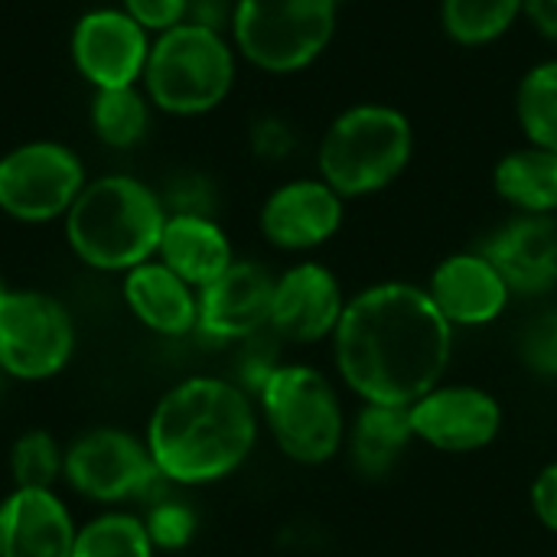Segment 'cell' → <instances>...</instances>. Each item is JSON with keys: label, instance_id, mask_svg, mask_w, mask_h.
<instances>
[{"label": "cell", "instance_id": "4", "mask_svg": "<svg viewBox=\"0 0 557 557\" xmlns=\"http://www.w3.org/2000/svg\"><path fill=\"white\" fill-rule=\"evenodd\" d=\"M258 414L277 450L300 467H323L346 450L349 418L330 375L304 362L274 366L258 385Z\"/></svg>", "mask_w": 557, "mask_h": 557}, {"label": "cell", "instance_id": "7", "mask_svg": "<svg viewBox=\"0 0 557 557\" xmlns=\"http://www.w3.org/2000/svg\"><path fill=\"white\" fill-rule=\"evenodd\" d=\"M336 0H235L232 33L264 72L307 69L333 39Z\"/></svg>", "mask_w": 557, "mask_h": 557}, {"label": "cell", "instance_id": "35", "mask_svg": "<svg viewBox=\"0 0 557 557\" xmlns=\"http://www.w3.org/2000/svg\"><path fill=\"white\" fill-rule=\"evenodd\" d=\"M532 26L545 36L557 42V0H525V10H522Z\"/></svg>", "mask_w": 557, "mask_h": 557}, {"label": "cell", "instance_id": "5", "mask_svg": "<svg viewBox=\"0 0 557 557\" xmlns=\"http://www.w3.org/2000/svg\"><path fill=\"white\" fill-rule=\"evenodd\" d=\"M414 150L408 117L388 104H356L343 111L323 134L317 163L320 180L343 199L372 196L392 186Z\"/></svg>", "mask_w": 557, "mask_h": 557}, {"label": "cell", "instance_id": "11", "mask_svg": "<svg viewBox=\"0 0 557 557\" xmlns=\"http://www.w3.org/2000/svg\"><path fill=\"white\" fill-rule=\"evenodd\" d=\"M411 431L418 444L441 454L486 450L503 431V405L493 392L467 382H441L411 408Z\"/></svg>", "mask_w": 557, "mask_h": 557}, {"label": "cell", "instance_id": "12", "mask_svg": "<svg viewBox=\"0 0 557 557\" xmlns=\"http://www.w3.org/2000/svg\"><path fill=\"white\" fill-rule=\"evenodd\" d=\"M349 297L339 277L320 261H300L274 277L271 320L268 330L287 343L313 346L333 339Z\"/></svg>", "mask_w": 557, "mask_h": 557}, {"label": "cell", "instance_id": "30", "mask_svg": "<svg viewBox=\"0 0 557 557\" xmlns=\"http://www.w3.org/2000/svg\"><path fill=\"white\" fill-rule=\"evenodd\" d=\"M251 147L261 160H287L297 147V134L281 117H261L251 131Z\"/></svg>", "mask_w": 557, "mask_h": 557}, {"label": "cell", "instance_id": "2", "mask_svg": "<svg viewBox=\"0 0 557 557\" xmlns=\"http://www.w3.org/2000/svg\"><path fill=\"white\" fill-rule=\"evenodd\" d=\"M258 424V401L238 382L196 375L157 401L144 441L166 483L209 486L248 463Z\"/></svg>", "mask_w": 557, "mask_h": 557}, {"label": "cell", "instance_id": "24", "mask_svg": "<svg viewBox=\"0 0 557 557\" xmlns=\"http://www.w3.org/2000/svg\"><path fill=\"white\" fill-rule=\"evenodd\" d=\"M144 519L131 512H101L75 532L72 557H153Z\"/></svg>", "mask_w": 557, "mask_h": 557}, {"label": "cell", "instance_id": "13", "mask_svg": "<svg viewBox=\"0 0 557 557\" xmlns=\"http://www.w3.org/2000/svg\"><path fill=\"white\" fill-rule=\"evenodd\" d=\"M274 277L255 261H232L199 290L196 333L212 343H245L268 330Z\"/></svg>", "mask_w": 557, "mask_h": 557}, {"label": "cell", "instance_id": "17", "mask_svg": "<svg viewBox=\"0 0 557 557\" xmlns=\"http://www.w3.org/2000/svg\"><path fill=\"white\" fill-rule=\"evenodd\" d=\"M480 251L519 297H545L557 287L555 215H516L499 225Z\"/></svg>", "mask_w": 557, "mask_h": 557}, {"label": "cell", "instance_id": "8", "mask_svg": "<svg viewBox=\"0 0 557 557\" xmlns=\"http://www.w3.org/2000/svg\"><path fill=\"white\" fill-rule=\"evenodd\" d=\"M75 352L69 310L42 290H7L0 297V372L20 382L59 375Z\"/></svg>", "mask_w": 557, "mask_h": 557}, {"label": "cell", "instance_id": "18", "mask_svg": "<svg viewBox=\"0 0 557 557\" xmlns=\"http://www.w3.org/2000/svg\"><path fill=\"white\" fill-rule=\"evenodd\" d=\"M75 522L52 490H16L0 503V557H72Z\"/></svg>", "mask_w": 557, "mask_h": 557}, {"label": "cell", "instance_id": "10", "mask_svg": "<svg viewBox=\"0 0 557 557\" xmlns=\"http://www.w3.org/2000/svg\"><path fill=\"white\" fill-rule=\"evenodd\" d=\"M82 189V163L62 144H26L0 160V209L20 222L65 215Z\"/></svg>", "mask_w": 557, "mask_h": 557}, {"label": "cell", "instance_id": "33", "mask_svg": "<svg viewBox=\"0 0 557 557\" xmlns=\"http://www.w3.org/2000/svg\"><path fill=\"white\" fill-rule=\"evenodd\" d=\"M170 202L180 215H209L212 212V189L202 176H186L170 189Z\"/></svg>", "mask_w": 557, "mask_h": 557}, {"label": "cell", "instance_id": "27", "mask_svg": "<svg viewBox=\"0 0 557 557\" xmlns=\"http://www.w3.org/2000/svg\"><path fill=\"white\" fill-rule=\"evenodd\" d=\"M65 473V450L49 431H26L10 447V476L16 490H52Z\"/></svg>", "mask_w": 557, "mask_h": 557}, {"label": "cell", "instance_id": "36", "mask_svg": "<svg viewBox=\"0 0 557 557\" xmlns=\"http://www.w3.org/2000/svg\"><path fill=\"white\" fill-rule=\"evenodd\" d=\"M7 290H10V287H7V281H3V277H0V297H3V294H7Z\"/></svg>", "mask_w": 557, "mask_h": 557}, {"label": "cell", "instance_id": "34", "mask_svg": "<svg viewBox=\"0 0 557 557\" xmlns=\"http://www.w3.org/2000/svg\"><path fill=\"white\" fill-rule=\"evenodd\" d=\"M186 23H196V26H209V29H222L225 23H232L235 16V3L228 0H186Z\"/></svg>", "mask_w": 557, "mask_h": 557}, {"label": "cell", "instance_id": "32", "mask_svg": "<svg viewBox=\"0 0 557 557\" xmlns=\"http://www.w3.org/2000/svg\"><path fill=\"white\" fill-rule=\"evenodd\" d=\"M532 512L548 532L557 535V460L542 467L532 480Z\"/></svg>", "mask_w": 557, "mask_h": 557}, {"label": "cell", "instance_id": "29", "mask_svg": "<svg viewBox=\"0 0 557 557\" xmlns=\"http://www.w3.org/2000/svg\"><path fill=\"white\" fill-rule=\"evenodd\" d=\"M519 356L529 372L557 382V310H542L519 336Z\"/></svg>", "mask_w": 557, "mask_h": 557}, {"label": "cell", "instance_id": "26", "mask_svg": "<svg viewBox=\"0 0 557 557\" xmlns=\"http://www.w3.org/2000/svg\"><path fill=\"white\" fill-rule=\"evenodd\" d=\"M91 124L104 144L134 147L147 131V101L134 91V85L98 88L91 104Z\"/></svg>", "mask_w": 557, "mask_h": 557}, {"label": "cell", "instance_id": "25", "mask_svg": "<svg viewBox=\"0 0 557 557\" xmlns=\"http://www.w3.org/2000/svg\"><path fill=\"white\" fill-rule=\"evenodd\" d=\"M516 111L532 147L557 153V62H542L522 78Z\"/></svg>", "mask_w": 557, "mask_h": 557}, {"label": "cell", "instance_id": "6", "mask_svg": "<svg viewBox=\"0 0 557 557\" xmlns=\"http://www.w3.org/2000/svg\"><path fill=\"white\" fill-rule=\"evenodd\" d=\"M147 91L170 114H202L225 101L235 82V55L222 33L180 23L153 42L144 69Z\"/></svg>", "mask_w": 557, "mask_h": 557}, {"label": "cell", "instance_id": "9", "mask_svg": "<svg viewBox=\"0 0 557 557\" xmlns=\"http://www.w3.org/2000/svg\"><path fill=\"white\" fill-rule=\"evenodd\" d=\"M62 480L91 503L144 499L163 480L147 441L117 428H91L65 447Z\"/></svg>", "mask_w": 557, "mask_h": 557}, {"label": "cell", "instance_id": "19", "mask_svg": "<svg viewBox=\"0 0 557 557\" xmlns=\"http://www.w3.org/2000/svg\"><path fill=\"white\" fill-rule=\"evenodd\" d=\"M131 313L160 336H189L199 323V290L173 274L163 261H144L124 277Z\"/></svg>", "mask_w": 557, "mask_h": 557}, {"label": "cell", "instance_id": "3", "mask_svg": "<svg viewBox=\"0 0 557 557\" xmlns=\"http://www.w3.org/2000/svg\"><path fill=\"white\" fill-rule=\"evenodd\" d=\"M166 209L160 196L131 176L88 183L65 212L69 248L98 271H131L160 248Z\"/></svg>", "mask_w": 557, "mask_h": 557}, {"label": "cell", "instance_id": "23", "mask_svg": "<svg viewBox=\"0 0 557 557\" xmlns=\"http://www.w3.org/2000/svg\"><path fill=\"white\" fill-rule=\"evenodd\" d=\"M522 10L525 0H444L441 23L454 42L486 46L499 39L506 29H512Z\"/></svg>", "mask_w": 557, "mask_h": 557}, {"label": "cell", "instance_id": "22", "mask_svg": "<svg viewBox=\"0 0 557 557\" xmlns=\"http://www.w3.org/2000/svg\"><path fill=\"white\" fill-rule=\"evenodd\" d=\"M493 186L503 202L519 215H555L557 212V153L542 147H522L496 163Z\"/></svg>", "mask_w": 557, "mask_h": 557}, {"label": "cell", "instance_id": "31", "mask_svg": "<svg viewBox=\"0 0 557 557\" xmlns=\"http://www.w3.org/2000/svg\"><path fill=\"white\" fill-rule=\"evenodd\" d=\"M124 13L134 16L144 29L166 33L186 20V0H124Z\"/></svg>", "mask_w": 557, "mask_h": 557}, {"label": "cell", "instance_id": "14", "mask_svg": "<svg viewBox=\"0 0 557 557\" xmlns=\"http://www.w3.org/2000/svg\"><path fill=\"white\" fill-rule=\"evenodd\" d=\"M72 55L82 75L98 88L134 85L147 69V33L144 26L121 10L85 13L72 36Z\"/></svg>", "mask_w": 557, "mask_h": 557}, {"label": "cell", "instance_id": "21", "mask_svg": "<svg viewBox=\"0 0 557 557\" xmlns=\"http://www.w3.org/2000/svg\"><path fill=\"white\" fill-rule=\"evenodd\" d=\"M411 444L418 441L411 431L408 408L395 405H362L346 434L352 467L366 480H385L388 473H395Z\"/></svg>", "mask_w": 557, "mask_h": 557}, {"label": "cell", "instance_id": "28", "mask_svg": "<svg viewBox=\"0 0 557 557\" xmlns=\"http://www.w3.org/2000/svg\"><path fill=\"white\" fill-rule=\"evenodd\" d=\"M144 525H147V535H150L153 548L180 552L196 539L199 516L180 499H157L150 506V512L144 516Z\"/></svg>", "mask_w": 557, "mask_h": 557}, {"label": "cell", "instance_id": "15", "mask_svg": "<svg viewBox=\"0 0 557 557\" xmlns=\"http://www.w3.org/2000/svg\"><path fill=\"white\" fill-rule=\"evenodd\" d=\"M428 294L454 330L490 326L512 300L509 284L483 251H457L444 258L428 281Z\"/></svg>", "mask_w": 557, "mask_h": 557}, {"label": "cell", "instance_id": "20", "mask_svg": "<svg viewBox=\"0 0 557 557\" xmlns=\"http://www.w3.org/2000/svg\"><path fill=\"white\" fill-rule=\"evenodd\" d=\"M160 261L180 274L189 287L202 290L212 284L235 258L225 232L212 222V215H166L160 248Z\"/></svg>", "mask_w": 557, "mask_h": 557}, {"label": "cell", "instance_id": "1", "mask_svg": "<svg viewBox=\"0 0 557 557\" xmlns=\"http://www.w3.org/2000/svg\"><path fill=\"white\" fill-rule=\"evenodd\" d=\"M333 362L362 405L411 408L444 382L454 359V326L428 287L385 281L349 297L333 333Z\"/></svg>", "mask_w": 557, "mask_h": 557}, {"label": "cell", "instance_id": "16", "mask_svg": "<svg viewBox=\"0 0 557 557\" xmlns=\"http://www.w3.org/2000/svg\"><path fill=\"white\" fill-rule=\"evenodd\" d=\"M343 196L323 180H297L274 189L261 209V232L281 251H313L343 225Z\"/></svg>", "mask_w": 557, "mask_h": 557}]
</instances>
